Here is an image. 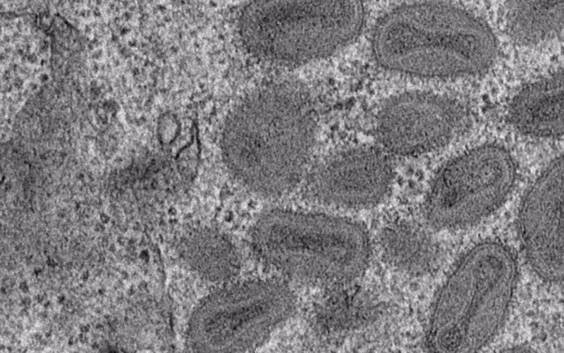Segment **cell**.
Returning <instances> with one entry per match:
<instances>
[{
	"label": "cell",
	"mask_w": 564,
	"mask_h": 353,
	"mask_svg": "<svg viewBox=\"0 0 564 353\" xmlns=\"http://www.w3.org/2000/svg\"><path fill=\"white\" fill-rule=\"evenodd\" d=\"M255 89L226 119L222 151L227 166L260 196L278 198L303 183L309 170L298 114Z\"/></svg>",
	"instance_id": "2"
},
{
	"label": "cell",
	"mask_w": 564,
	"mask_h": 353,
	"mask_svg": "<svg viewBox=\"0 0 564 353\" xmlns=\"http://www.w3.org/2000/svg\"><path fill=\"white\" fill-rule=\"evenodd\" d=\"M384 261L396 268L412 267L427 254V240L417 227L401 218L388 220L379 228L375 244Z\"/></svg>",
	"instance_id": "9"
},
{
	"label": "cell",
	"mask_w": 564,
	"mask_h": 353,
	"mask_svg": "<svg viewBox=\"0 0 564 353\" xmlns=\"http://www.w3.org/2000/svg\"><path fill=\"white\" fill-rule=\"evenodd\" d=\"M178 244L183 262L202 279L226 281L239 272L240 256L237 248L216 230L195 228L185 233Z\"/></svg>",
	"instance_id": "8"
},
{
	"label": "cell",
	"mask_w": 564,
	"mask_h": 353,
	"mask_svg": "<svg viewBox=\"0 0 564 353\" xmlns=\"http://www.w3.org/2000/svg\"><path fill=\"white\" fill-rule=\"evenodd\" d=\"M563 176V160L558 159L539 174L525 195L521 232L534 256L553 259L562 252Z\"/></svg>",
	"instance_id": "7"
},
{
	"label": "cell",
	"mask_w": 564,
	"mask_h": 353,
	"mask_svg": "<svg viewBox=\"0 0 564 353\" xmlns=\"http://www.w3.org/2000/svg\"><path fill=\"white\" fill-rule=\"evenodd\" d=\"M252 245L266 264L307 286L338 288L367 270L374 241L360 221L334 213L278 208L259 217Z\"/></svg>",
	"instance_id": "1"
},
{
	"label": "cell",
	"mask_w": 564,
	"mask_h": 353,
	"mask_svg": "<svg viewBox=\"0 0 564 353\" xmlns=\"http://www.w3.org/2000/svg\"><path fill=\"white\" fill-rule=\"evenodd\" d=\"M297 299L281 280L235 283L197 305L187 341L197 352H247L260 348L294 315Z\"/></svg>",
	"instance_id": "3"
},
{
	"label": "cell",
	"mask_w": 564,
	"mask_h": 353,
	"mask_svg": "<svg viewBox=\"0 0 564 353\" xmlns=\"http://www.w3.org/2000/svg\"><path fill=\"white\" fill-rule=\"evenodd\" d=\"M391 108L382 123L384 138L392 149L413 154L441 144L462 125V112L439 101L408 102Z\"/></svg>",
	"instance_id": "6"
},
{
	"label": "cell",
	"mask_w": 564,
	"mask_h": 353,
	"mask_svg": "<svg viewBox=\"0 0 564 353\" xmlns=\"http://www.w3.org/2000/svg\"><path fill=\"white\" fill-rule=\"evenodd\" d=\"M395 178V171L386 158L353 151L309 168L303 183L309 202L329 209L358 211L385 202Z\"/></svg>",
	"instance_id": "5"
},
{
	"label": "cell",
	"mask_w": 564,
	"mask_h": 353,
	"mask_svg": "<svg viewBox=\"0 0 564 353\" xmlns=\"http://www.w3.org/2000/svg\"><path fill=\"white\" fill-rule=\"evenodd\" d=\"M516 165L496 147H484L446 163L429 187L424 210L440 228H462L495 210L513 190Z\"/></svg>",
	"instance_id": "4"
}]
</instances>
